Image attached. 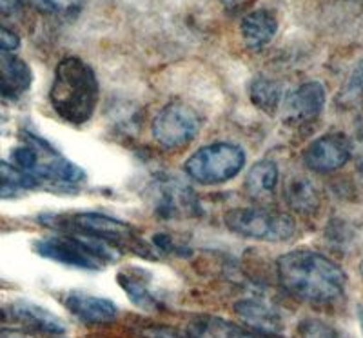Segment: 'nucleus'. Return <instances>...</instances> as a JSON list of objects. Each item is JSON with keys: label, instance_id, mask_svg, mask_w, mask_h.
Here are the masks:
<instances>
[{"label": "nucleus", "instance_id": "f257e3e1", "mask_svg": "<svg viewBox=\"0 0 363 338\" xmlns=\"http://www.w3.org/2000/svg\"><path fill=\"white\" fill-rule=\"evenodd\" d=\"M281 288L298 300L325 305L345 295L347 275L335 260L311 249H294L277 260Z\"/></svg>", "mask_w": 363, "mask_h": 338}, {"label": "nucleus", "instance_id": "f03ea898", "mask_svg": "<svg viewBox=\"0 0 363 338\" xmlns=\"http://www.w3.org/2000/svg\"><path fill=\"white\" fill-rule=\"evenodd\" d=\"M50 104L64 122L84 126L99 104V79L95 70L80 57H64L55 67Z\"/></svg>", "mask_w": 363, "mask_h": 338}, {"label": "nucleus", "instance_id": "7ed1b4c3", "mask_svg": "<svg viewBox=\"0 0 363 338\" xmlns=\"http://www.w3.org/2000/svg\"><path fill=\"white\" fill-rule=\"evenodd\" d=\"M42 224L60 231L86 235L111 244L115 248H125L142 256L153 258V251L147 242L136 235L129 224L115 219L111 214L96 213V211H79V213H48L42 214Z\"/></svg>", "mask_w": 363, "mask_h": 338}, {"label": "nucleus", "instance_id": "20e7f679", "mask_svg": "<svg viewBox=\"0 0 363 338\" xmlns=\"http://www.w3.org/2000/svg\"><path fill=\"white\" fill-rule=\"evenodd\" d=\"M33 251L45 260L84 271H100L106 264L115 262L120 255L118 248L111 244L74 233L35 240Z\"/></svg>", "mask_w": 363, "mask_h": 338}, {"label": "nucleus", "instance_id": "39448f33", "mask_svg": "<svg viewBox=\"0 0 363 338\" xmlns=\"http://www.w3.org/2000/svg\"><path fill=\"white\" fill-rule=\"evenodd\" d=\"M245 165V151L231 142H216L194 151L184 164L191 180L215 186L238 177Z\"/></svg>", "mask_w": 363, "mask_h": 338}, {"label": "nucleus", "instance_id": "423d86ee", "mask_svg": "<svg viewBox=\"0 0 363 338\" xmlns=\"http://www.w3.org/2000/svg\"><path fill=\"white\" fill-rule=\"evenodd\" d=\"M223 222L236 235L264 242H285L296 235V222L291 214L267 207H236L227 211Z\"/></svg>", "mask_w": 363, "mask_h": 338}, {"label": "nucleus", "instance_id": "0eeeda50", "mask_svg": "<svg viewBox=\"0 0 363 338\" xmlns=\"http://www.w3.org/2000/svg\"><path fill=\"white\" fill-rule=\"evenodd\" d=\"M202 129L200 113L184 100H173L165 104L153 120V136L164 149L186 148L199 136Z\"/></svg>", "mask_w": 363, "mask_h": 338}, {"label": "nucleus", "instance_id": "6e6552de", "mask_svg": "<svg viewBox=\"0 0 363 338\" xmlns=\"http://www.w3.org/2000/svg\"><path fill=\"white\" fill-rule=\"evenodd\" d=\"M151 190H153L155 211L164 219H182L200 213V202L194 191L177 178H157Z\"/></svg>", "mask_w": 363, "mask_h": 338}, {"label": "nucleus", "instance_id": "1a4fd4ad", "mask_svg": "<svg viewBox=\"0 0 363 338\" xmlns=\"http://www.w3.org/2000/svg\"><path fill=\"white\" fill-rule=\"evenodd\" d=\"M327 93L322 82L311 80L293 89L281 104V116L289 126H303L322 115Z\"/></svg>", "mask_w": 363, "mask_h": 338}, {"label": "nucleus", "instance_id": "9d476101", "mask_svg": "<svg viewBox=\"0 0 363 338\" xmlns=\"http://www.w3.org/2000/svg\"><path fill=\"white\" fill-rule=\"evenodd\" d=\"M351 141L342 133H327L307 146L303 164L316 173H333L351 160Z\"/></svg>", "mask_w": 363, "mask_h": 338}, {"label": "nucleus", "instance_id": "9b49d317", "mask_svg": "<svg viewBox=\"0 0 363 338\" xmlns=\"http://www.w3.org/2000/svg\"><path fill=\"white\" fill-rule=\"evenodd\" d=\"M64 305L74 318L91 326H106L118 318L115 302L86 291H67L64 295Z\"/></svg>", "mask_w": 363, "mask_h": 338}, {"label": "nucleus", "instance_id": "f8f14e48", "mask_svg": "<svg viewBox=\"0 0 363 338\" xmlns=\"http://www.w3.org/2000/svg\"><path fill=\"white\" fill-rule=\"evenodd\" d=\"M116 282L122 288V291L128 295L129 300L138 305L140 310L151 311V313L162 310V300L151 289L153 275L147 269L135 268V266L120 269L118 275H116Z\"/></svg>", "mask_w": 363, "mask_h": 338}, {"label": "nucleus", "instance_id": "ddd939ff", "mask_svg": "<svg viewBox=\"0 0 363 338\" xmlns=\"http://www.w3.org/2000/svg\"><path fill=\"white\" fill-rule=\"evenodd\" d=\"M235 313L245 326L255 329V333L272 337V334H280L284 331V318H281L280 311L264 300H256V298L238 300L235 304Z\"/></svg>", "mask_w": 363, "mask_h": 338}, {"label": "nucleus", "instance_id": "4468645a", "mask_svg": "<svg viewBox=\"0 0 363 338\" xmlns=\"http://www.w3.org/2000/svg\"><path fill=\"white\" fill-rule=\"evenodd\" d=\"M9 318L17 320L24 327L37 329L48 334H64L67 331L66 322L40 304L31 300H15L9 305Z\"/></svg>", "mask_w": 363, "mask_h": 338}, {"label": "nucleus", "instance_id": "2eb2a0df", "mask_svg": "<svg viewBox=\"0 0 363 338\" xmlns=\"http://www.w3.org/2000/svg\"><path fill=\"white\" fill-rule=\"evenodd\" d=\"M31 82L33 73L28 62L17 55L0 51V93L8 99H21Z\"/></svg>", "mask_w": 363, "mask_h": 338}, {"label": "nucleus", "instance_id": "dca6fc26", "mask_svg": "<svg viewBox=\"0 0 363 338\" xmlns=\"http://www.w3.org/2000/svg\"><path fill=\"white\" fill-rule=\"evenodd\" d=\"M186 333L191 338H260V333L242 327L231 320L215 315H200L193 318Z\"/></svg>", "mask_w": 363, "mask_h": 338}, {"label": "nucleus", "instance_id": "f3484780", "mask_svg": "<svg viewBox=\"0 0 363 338\" xmlns=\"http://www.w3.org/2000/svg\"><path fill=\"white\" fill-rule=\"evenodd\" d=\"M240 31L247 48L262 50L274 38L278 31V18L271 9H255L242 18Z\"/></svg>", "mask_w": 363, "mask_h": 338}, {"label": "nucleus", "instance_id": "a211bd4d", "mask_svg": "<svg viewBox=\"0 0 363 338\" xmlns=\"http://www.w3.org/2000/svg\"><path fill=\"white\" fill-rule=\"evenodd\" d=\"M33 175L40 182H51L57 186H74L86 178V173L80 165L60 157L58 153H55L50 160L38 162Z\"/></svg>", "mask_w": 363, "mask_h": 338}, {"label": "nucleus", "instance_id": "6ab92c4d", "mask_svg": "<svg viewBox=\"0 0 363 338\" xmlns=\"http://www.w3.org/2000/svg\"><path fill=\"white\" fill-rule=\"evenodd\" d=\"M278 177L280 173H278L277 162L269 160V158L256 162L245 177V191L255 200H267L274 195Z\"/></svg>", "mask_w": 363, "mask_h": 338}, {"label": "nucleus", "instance_id": "aec40b11", "mask_svg": "<svg viewBox=\"0 0 363 338\" xmlns=\"http://www.w3.org/2000/svg\"><path fill=\"white\" fill-rule=\"evenodd\" d=\"M284 197L289 207L296 213L313 214L320 207V193L316 186L306 177H293L285 184Z\"/></svg>", "mask_w": 363, "mask_h": 338}, {"label": "nucleus", "instance_id": "412c9836", "mask_svg": "<svg viewBox=\"0 0 363 338\" xmlns=\"http://www.w3.org/2000/svg\"><path fill=\"white\" fill-rule=\"evenodd\" d=\"M249 97H251L252 106H256L265 115H274L280 109L284 93H281L280 84L274 82L265 75L255 77L249 86Z\"/></svg>", "mask_w": 363, "mask_h": 338}, {"label": "nucleus", "instance_id": "4be33fe9", "mask_svg": "<svg viewBox=\"0 0 363 338\" xmlns=\"http://www.w3.org/2000/svg\"><path fill=\"white\" fill-rule=\"evenodd\" d=\"M0 184L4 186L13 187L17 191H26V190H33L40 184L37 177L33 173H28V171H22L17 165H11L8 162L0 160Z\"/></svg>", "mask_w": 363, "mask_h": 338}, {"label": "nucleus", "instance_id": "5701e85b", "mask_svg": "<svg viewBox=\"0 0 363 338\" xmlns=\"http://www.w3.org/2000/svg\"><path fill=\"white\" fill-rule=\"evenodd\" d=\"M298 338H338V333L325 322L307 318L298 326Z\"/></svg>", "mask_w": 363, "mask_h": 338}, {"label": "nucleus", "instance_id": "b1692460", "mask_svg": "<svg viewBox=\"0 0 363 338\" xmlns=\"http://www.w3.org/2000/svg\"><path fill=\"white\" fill-rule=\"evenodd\" d=\"M363 99V60L354 67L345 87L342 91V100L347 104H354Z\"/></svg>", "mask_w": 363, "mask_h": 338}, {"label": "nucleus", "instance_id": "393cba45", "mask_svg": "<svg viewBox=\"0 0 363 338\" xmlns=\"http://www.w3.org/2000/svg\"><path fill=\"white\" fill-rule=\"evenodd\" d=\"M38 153L33 146H18L11 151L13 162L17 164V168H21L22 171H28V173H33L35 168L38 165Z\"/></svg>", "mask_w": 363, "mask_h": 338}, {"label": "nucleus", "instance_id": "a878e982", "mask_svg": "<svg viewBox=\"0 0 363 338\" xmlns=\"http://www.w3.org/2000/svg\"><path fill=\"white\" fill-rule=\"evenodd\" d=\"M138 338H191L186 331L167 326H145L138 329Z\"/></svg>", "mask_w": 363, "mask_h": 338}, {"label": "nucleus", "instance_id": "bb28decb", "mask_svg": "<svg viewBox=\"0 0 363 338\" xmlns=\"http://www.w3.org/2000/svg\"><path fill=\"white\" fill-rule=\"evenodd\" d=\"M18 48H21V37L9 28L0 24V51L13 53V51L18 50Z\"/></svg>", "mask_w": 363, "mask_h": 338}, {"label": "nucleus", "instance_id": "cd10ccee", "mask_svg": "<svg viewBox=\"0 0 363 338\" xmlns=\"http://www.w3.org/2000/svg\"><path fill=\"white\" fill-rule=\"evenodd\" d=\"M42 2L53 11L64 13V15L77 13L82 8V0H42Z\"/></svg>", "mask_w": 363, "mask_h": 338}, {"label": "nucleus", "instance_id": "c85d7f7f", "mask_svg": "<svg viewBox=\"0 0 363 338\" xmlns=\"http://www.w3.org/2000/svg\"><path fill=\"white\" fill-rule=\"evenodd\" d=\"M18 195H21V191L4 186V184H0V198H15L18 197Z\"/></svg>", "mask_w": 363, "mask_h": 338}, {"label": "nucleus", "instance_id": "c756f323", "mask_svg": "<svg viewBox=\"0 0 363 338\" xmlns=\"http://www.w3.org/2000/svg\"><path fill=\"white\" fill-rule=\"evenodd\" d=\"M0 338H28L17 329H0Z\"/></svg>", "mask_w": 363, "mask_h": 338}, {"label": "nucleus", "instance_id": "7c9ffc66", "mask_svg": "<svg viewBox=\"0 0 363 338\" xmlns=\"http://www.w3.org/2000/svg\"><path fill=\"white\" fill-rule=\"evenodd\" d=\"M9 320V311H6L4 307H0V322Z\"/></svg>", "mask_w": 363, "mask_h": 338}, {"label": "nucleus", "instance_id": "2f4dec72", "mask_svg": "<svg viewBox=\"0 0 363 338\" xmlns=\"http://www.w3.org/2000/svg\"><path fill=\"white\" fill-rule=\"evenodd\" d=\"M359 324H362V331H363V307L359 310Z\"/></svg>", "mask_w": 363, "mask_h": 338}, {"label": "nucleus", "instance_id": "473e14b6", "mask_svg": "<svg viewBox=\"0 0 363 338\" xmlns=\"http://www.w3.org/2000/svg\"><path fill=\"white\" fill-rule=\"evenodd\" d=\"M359 271H362V275H363V262H362V266H359Z\"/></svg>", "mask_w": 363, "mask_h": 338}, {"label": "nucleus", "instance_id": "72a5a7b5", "mask_svg": "<svg viewBox=\"0 0 363 338\" xmlns=\"http://www.w3.org/2000/svg\"><path fill=\"white\" fill-rule=\"evenodd\" d=\"M260 338H271V337H267V334H262V337Z\"/></svg>", "mask_w": 363, "mask_h": 338}]
</instances>
